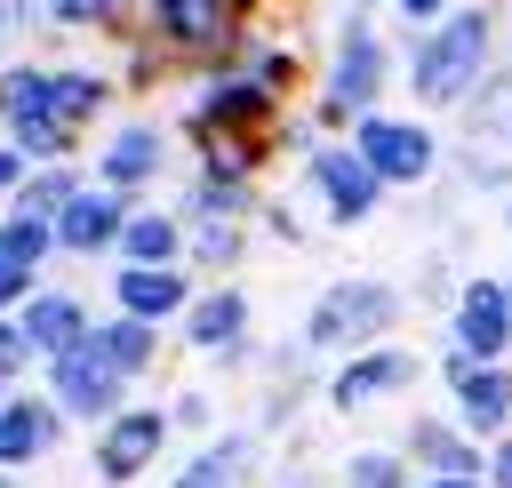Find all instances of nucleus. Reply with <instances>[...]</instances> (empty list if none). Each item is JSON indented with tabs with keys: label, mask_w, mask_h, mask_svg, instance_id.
Wrapping results in <instances>:
<instances>
[{
	"label": "nucleus",
	"mask_w": 512,
	"mask_h": 488,
	"mask_svg": "<svg viewBox=\"0 0 512 488\" xmlns=\"http://www.w3.org/2000/svg\"><path fill=\"white\" fill-rule=\"evenodd\" d=\"M456 328H464V344L488 360V352L512 336V312H504V296H496V288H472V296H464V312H456Z\"/></svg>",
	"instance_id": "obj_7"
},
{
	"label": "nucleus",
	"mask_w": 512,
	"mask_h": 488,
	"mask_svg": "<svg viewBox=\"0 0 512 488\" xmlns=\"http://www.w3.org/2000/svg\"><path fill=\"white\" fill-rule=\"evenodd\" d=\"M96 112V80H56V120H80Z\"/></svg>",
	"instance_id": "obj_24"
},
{
	"label": "nucleus",
	"mask_w": 512,
	"mask_h": 488,
	"mask_svg": "<svg viewBox=\"0 0 512 488\" xmlns=\"http://www.w3.org/2000/svg\"><path fill=\"white\" fill-rule=\"evenodd\" d=\"M232 328H240V296H216V304H200V320H192L200 344H224Z\"/></svg>",
	"instance_id": "obj_21"
},
{
	"label": "nucleus",
	"mask_w": 512,
	"mask_h": 488,
	"mask_svg": "<svg viewBox=\"0 0 512 488\" xmlns=\"http://www.w3.org/2000/svg\"><path fill=\"white\" fill-rule=\"evenodd\" d=\"M152 448H160V416H120V424L104 432V472H112V480H128Z\"/></svg>",
	"instance_id": "obj_6"
},
{
	"label": "nucleus",
	"mask_w": 512,
	"mask_h": 488,
	"mask_svg": "<svg viewBox=\"0 0 512 488\" xmlns=\"http://www.w3.org/2000/svg\"><path fill=\"white\" fill-rule=\"evenodd\" d=\"M392 480H400V472H392L384 456H360V464H352V488H392Z\"/></svg>",
	"instance_id": "obj_26"
},
{
	"label": "nucleus",
	"mask_w": 512,
	"mask_h": 488,
	"mask_svg": "<svg viewBox=\"0 0 512 488\" xmlns=\"http://www.w3.org/2000/svg\"><path fill=\"white\" fill-rule=\"evenodd\" d=\"M8 176H16V160H8V152H0V184H8Z\"/></svg>",
	"instance_id": "obj_32"
},
{
	"label": "nucleus",
	"mask_w": 512,
	"mask_h": 488,
	"mask_svg": "<svg viewBox=\"0 0 512 488\" xmlns=\"http://www.w3.org/2000/svg\"><path fill=\"white\" fill-rule=\"evenodd\" d=\"M416 456L424 464H440V472H464L472 456H464V440H448V432H432V424H416Z\"/></svg>",
	"instance_id": "obj_22"
},
{
	"label": "nucleus",
	"mask_w": 512,
	"mask_h": 488,
	"mask_svg": "<svg viewBox=\"0 0 512 488\" xmlns=\"http://www.w3.org/2000/svg\"><path fill=\"white\" fill-rule=\"evenodd\" d=\"M480 48H488V24H480V16H456V24L416 56V96H456V88L480 72Z\"/></svg>",
	"instance_id": "obj_1"
},
{
	"label": "nucleus",
	"mask_w": 512,
	"mask_h": 488,
	"mask_svg": "<svg viewBox=\"0 0 512 488\" xmlns=\"http://www.w3.org/2000/svg\"><path fill=\"white\" fill-rule=\"evenodd\" d=\"M392 320V296L384 288H336L320 312H312V336L336 344V336H360V328H384Z\"/></svg>",
	"instance_id": "obj_2"
},
{
	"label": "nucleus",
	"mask_w": 512,
	"mask_h": 488,
	"mask_svg": "<svg viewBox=\"0 0 512 488\" xmlns=\"http://www.w3.org/2000/svg\"><path fill=\"white\" fill-rule=\"evenodd\" d=\"M160 24L176 40H216L224 32V0H160Z\"/></svg>",
	"instance_id": "obj_12"
},
{
	"label": "nucleus",
	"mask_w": 512,
	"mask_h": 488,
	"mask_svg": "<svg viewBox=\"0 0 512 488\" xmlns=\"http://www.w3.org/2000/svg\"><path fill=\"white\" fill-rule=\"evenodd\" d=\"M120 232V208L112 200H64V240L72 248H104Z\"/></svg>",
	"instance_id": "obj_9"
},
{
	"label": "nucleus",
	"mask_w": 512,
	"mask_h": 488,
	"mask_svg": "<svg viewBox=\"0 0 512 488\" xmlns=\"http://www.w3.org/2000/svg\"><path fill=\"white\" fill-rule=\"evenodd\" d=\"M56 8H64V16H96L104 0H56Z\"/></svg>",
	"instance_id": "obj_29"
},
{
	"label": "nucleus",
	"mask_w": 512,
	"mask_h": 488,
	"mask_svg": "<svg viewBox=\"0 0 512 488\" xmlns=\"http://www.w3.org/2000/svg\"><path fill=\"white\" fill-rule=\"evenodd\" d=\"M496 488H512V448H504V456H496Z\"/></svg>",
	"instance_id": "obj_30"
},
{
	"label": "nucleus",
	"mask_w": 512,
	"mask_h": 488,
	"mask_svg": "<svg viewBox=\"0 0 512 488\" xmlns=\"http://www.w3.org/2000/svg\"><path fill=\"white\" fill-rule=\"evenodd\" d=\"M16 288H24V264H16V256H0V304H8Z\"/></svg>",
	"instance_id": "obj_28"
},
{
	"label": "nucleus",
	"mask_w": 512,
	"mask_h": 488,
	"mask_svg": "<svg viewBox=\"0 0 512 488\" xmlns=\"http://www.w3.org/2000/svg\"><path fill=\"white\" fill-rule=\"evenodd\" d=\"M456 392H464V408H472L480 424H496V416H504V400H512V384H504L496 368H456Z\"/></svg>",
	"instance_id": "obj_14"
},
{
	"label": "nucleus",
	"mask_w": 512,
	"mask_h": 488,
	"mask_svg": "<svg viewBox=\"0 0 512 488\" xmlns=\"http://www.w3.org/2000/svg\"><path fill=\"white\" fill-rule=\"evenodd\" d=\"M376 96V40H352L336 64V104H368Z\"/></svg>",
	"instance_id": "obj_13"
},
{
	"label": "nucleus",
	"mask_w": 512,
	"mask_h": 488,
	"mask_svg": "<svg viewBox=\"0 0 512 488\" xmlns=\"http://www.w3.org/2000/svg\"><path fill=\"white\" fill-rule=\"evenodd\" d=\"M472 168L480 176L512 168V80H496L488 88V120H472Z\"/></svg>",
	"instance_id": "obj_5"
},
{
	"label": "nucleus",
	"mask_w": 512,
	"mask_h": 488,
	"mask_svg": "<svg viewBox=\"0 0 512 488\" xmlns=\"http://www.w3.org/2000/svg\"><path fill=\"white\" fill-rule=\"evenodd\" d=\"M208 120H216V128H256V120H264V96H256V88H224V96L208 104Z\"/></svg>",
	"instance_id": "obj_18"
},
{
	"label": "nucleus",
	"mask_w": 512,
	"mask_h": 488,
	"mask_svg": "<svg viewBox=\"0 0 512 488\" xmlns=\"http://www.w3.org/2000/svg\"><path fill=\"white\" fill-rule=\"evenodd\" d=\"M96 344H104V360H112V368H136V360H144V352H152V336H144V328H136V320H120V328H104V336H96Z\"/></svg>",
	"instance_id": "obj_20"
},
{
	"label": "nucleus",
	"mask_w": 512,
	"mask_h": 488,
	"mask_svg": "<svg viewBox=\"0 0 512 488\" xmlns=\"http://www.w3.org/2000/svg\"><path fill=\"white\" fill-rule=\"evenodd\" d=\"M400 8H408V16H424V8H440V0H400Z\"/></svg>",
	"instance_id": "obj_31"
},
{
	"label": "nucleus",
	"mask_w": 512,
	"mask_h": 488,
	"mask_svg": "<svg viewBox=\"0 0 512 488\" xmlns=\"http://www.w3.org/2000/svg\"><path fill=\"white\" fill-rule=\"evenodd\" d=\"M224 480H232V448H216V456H200V464H192V472H184L176 488H224Z\"/></svg>",
	"instance_id": "obj_25"
},
{
	"label": "nucleus",
	"mask_w": 512,
	"mask_h": 488,
	"mask_svg": "<svg viewBox=\"0 0 512 488\" xmlns=\"http://www.w3.org/2000/svg\"><path fill=\"white\" fill-rule=\"evenodd\" d=\"M440 488H472V480H440Z\"/></svg>",
	"instance_id": "obj_33"
},
{
	"label": "nucleus",
	"mask_w": 512,
	"mask_h": 488,
	"mask_svg": "<svg viewBox=\"0 0 512 488\" xmlns=\"http://www.w3.org/2000/svg\"><path fill=\"white\" fill-rule=\"evenodd\" d=\"M40 440H48V408H32V400H24V408H8V416H0V456H32Z\"/></svg>",
	"instance_id": "obj_16"
},
{
	"label": "nucleus",
	"mask_w": 512,
	"mask_h": 488,
	"mask_svg": "<svg viewBox=\"0 0 512 488\" xmlns=\"http://www.w3.org/2000/svg\"><path fill=\"white\" fill-rule=\"evenodd\" d=\"M320 184H328V200H336L344 216H360V208L376 200V168H368V160H344V152L320 160Z\"/></svg>",
	"instance_id": "obj_8"
},
{
	"label": "nucleus",
	"mask_w": 512,
	"mask_h": 488,
	"mask_svg": "<svg viewBox=\"0 0 512 488\" xmlns=\"http://www.w3.org/2000/svg\"><path fill=\"white\" fill-rule=\"evenodd\" d=\"M40 248H48V224H40V216H32V208H24V216H16V224H8V232H0V256H16V264H32V256H40Z\"/></svg>",
	"instance_id": "obj_19"
},
{
	"label": "nucleus",
	"mask_w": 512,
	"mask_h": 488,
	"mask_svg": "<svg viewBox=\"0 0 512 488\" xmlns=\"http://www.w3.org/2000/svg\"><path fill=\"white\" fill-rule=\"evenodd\" d=\"M128 248H136V256H144V264H160V256H168V248H176V232H168V224H160V216H144V224H128Z\"/></svg>",
	"instance_id": "obj_23"
},
{
	"label": "nucleus",
	"mask_w": 512,
	"mask_h": 488,
	"mask_svg": "<svg viewBox=\"0 0 512 488\" xmlns=\"http://www.w3.org/2000/svg\"><path fill=\"white\" fill-rule=\"evenodd\" d=\"M400 376H408V360L376 352V360H360V368H344V376H336V400H368V392H384V384H400Z\"/></svg>",
	"instance_id": "obj_15"
},
{
	"label": "nucleus",
	"mask_w": 512,
	"mask_h": 488,
	"mask_svg": "<svg viewBox=\"0 0 512 488\" xmlns=\"http://www.w3.org/2000/svg\"><path fill=\"white\" fill-rule=\"evenodd\" d=\"M360 160H368L376 176H424V160H432V144H424L416 128H392V120H368V128H360Z\"/></svg>",
	"instance_id": "obj_3"
},
{
	"label": "nucleus",
	"mask_w": 512,
	"mask_h": 488,
	"mask_svg": "<svg viewBox=\"0 0 512 488\" xmlns=\"http://www.w3.org/2000/svg\"><path fill=\"white\" fill-rule=\"evenodd\" d=\"M24 336H32V344H56V352H72V344H80V304H64V296H40V304H32V320H24Z\"/></svg>",
	"instance_id": "obj_10"
},
{
	"label": "nucleus",
	"mask_w": 512,
	"mask_h": 488,
	"mask_svg": "<svg viewBox=\"0 0 512 488\" xmlns=\"http://www.w3.org/2000/svg\"><path fill=\"white\" fill-rule=\"evenodd\" d=\"M120 296H128V312H136V320H152V312H168L184 288H176V272H152V264H136V272L120 280Z\"/></svg>",
	"instance_id": "obj_11"
},
{
	"label": "nucleus",
	"mask_w": 512,
	"mask_h": 488,
	"mask_svg": "<svg viewBox=\"0 0 512 488\" xmlns=\"http://www.w3.org/2000/svg\"><path fill=\"white\" fill-rule=\"evenodd\" d=\"M24 360V328H0V368H16Z\"/></svg>",
	"instance_id": "obj_27"
},
{
	"label": "nucleus",
	"mask_w": 512,
	"mask_h": 488,
	"mask_svg": "<svg viewBox=\"0 0 512 488\" xmlns=\"http://www.w3.org/2000/svg\"><path fill=\"white\" fill-rule=\"evenodd\" d=\"M152 160H160V144H152L144 128H128V136L112 144V160H104V176H112V184H136V176H144Z\"/></svg>",
	"instance_id": "obj_17"
},
{
	"label": "nucleus",
	"mask_w": 512,
	"mask_h": 488,
	"mask_svg": "<svg viewBox=\"0 0 512 488\" xmlns=\"http://www.w3.org/2000/svg\"><path fill=\"white\" fill-rule=\"evenodd\" d=\"M56 392L72 408H112V360H104V344H72L56 360Z\"/></svg>",
	"instance_id": "obj_4"
}]
</instances>
